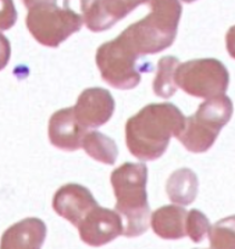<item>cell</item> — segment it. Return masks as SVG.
<instances>
[{"label":"cell","instance_id":"cell-13","mask_svg":"<svg viewBox=\"0 0 235 249\" xmlns=\"http://www.w3.org/2000/svg\"><path fill=\"white\" fill-rule=\"evenodd\" d=\"M81 122L86 126H101L111 118L114 110V101L108 92L94 89L86 91L80 98Z\"/></svg>","mask_w":235,"mask_h":249},{"label":"cell","instance_id":"cell-1","mask_svg":"<svg viewBox=\"0 0 235 249\" xmlns=\"http://www.w3.org/2000/svg\"><path fill=\"white\" fill-rule=\"evenodd\" d=\"M186 117L171 103L150 104L126 123V145L134 157L153 161L165 154L172 137L184 129Z\"/></svg>","mask_w":235,"mask_h":249},{"label":"cell","instance_id":"cell-15","mask_svg":"<svg viewBox=\"0 0 235 249\" xmlns=\"http://www.w3.org/2000/svg\"><path fill=\"white\" fill-rule=\"evenodd\" d=\"M142 1H121L105 3L106 7H101L100 3H95L91 10L87 11L88 25L94 30H100L111 26L112 23L119 20L135 9L136 7L142 5Z\"/></svg>","mask_w":235,"mask_h":249},{"label":"cell","instance_id":"cell-2","mask_svg":"<svg viewBox=\"0 0 235 249\" xmlns=\"http://www.w3.org/2000/svg\"><path fill=\"white\" fill-rule=\"evenodd\" d=\"M148 177L144 162H125L112 173L111 181L118 213L126 219L123 235L138 237L150 227L151 209L146 192Z\"/></svg>","mask_w":235,"mask_h":249},{"label":"cell","instance_id":"cell-17","mask_svg":"<svg viewBox=\"0 0 235 249\" xmlns=\"http://www.w3.org/2000/svg\"><path fill=\"white\" fill-rule=\"evenodd\" d=\"M84 148L92 158L107 165H113L118 155L115 142L100 132H91L86 136Z\"/></svg>","mask_w":235,"mask_h":249},{"label":"cell","instance_id":"cell-3","mask_svg":"<svg viewBox=\"0 0 235 249\" xmlns=\"http://www.w3.org/2000/svg\"><path fill=\"white\" fill-rule=\"evenodd\" d=\"M146 3L150 14L123 33L139 56L158 53L173 45L183 11L182 3L175 0H152Z\"/></svg>","mask_w":235,"mask_h":249},{"label":"cell","instance_id":"cell-18","mask_svg":"<svg viewBox=\"0 0 235 249\" xmlns=\"http://www.w3.org/2000/svg\"><path fill=\"white\" fill-rule=\"evenodd\" d=\"M234 216H229L218 220L211 226L209 239L211 249H234L235 248V231Z\"/></svg>","mask_w":235,"mask_h":249},{"label":"cell","instance_id":"cell-9","mask_svg":"<svg viewBox=\"0 0 235 249\" xmlns=\"http://www.w3.org/2000/svg\"><path fill=\"white\" fill-rule=\"evenodd\" d=\"M97 206L93 195L84 186L68 184L57 190L53 199V208L75 226L79 225L89 210Z\"/></svg>","mask_w":235,"mask_h":249},{"label":"cell","instance_id":"cell-6","mask_svg":"<svg viewBox=\"0 0 235 249\" xmlns=\"http://www.w3.org/2000/svg\"><path fill=\"white\" fill-rule=\"evenodd\" d=\"M137 53L126 37L120 35L116 40L101 47L98 53V64L106 81L115 87L131 89L140 81L137 66Z\"/></svg>","mask_w":235,"mask_h":249},{"label":"cell","instance_id":"cell-12","mask_svg":"<svg viewBox=\"0 0 235 249\" xmlns=\"http://www.w3.org/2000/svg\"><path fill=\"white\" fill-rule=\"evenodd\" d=\"M83 128L76 124L72 111L57 112L50 120L49 139L54 146L59 149L74 151L81 145Z\"/></svg>","mask_w":235,"mask_h":249},{"label":"cell","instance_id":"cell-5","mask_svg":"<svg viewBox=\"0 0 235 249\" xmlns=\"http://www.w3.org/2000/svg\"><path fill=\"white\" fill-rule=\"evenodd\" d=\"M174 81L187 95L209 99L225 95L230 84V73L223 62L215 58H199L176 68Z\"/></svg>","mask_w":235,"mask_h":249},{"label":"cell","instance_id":"cell-10","mask_svg":"<svg viewBox=\"0 0 235 249\" xmlns=\"http://www.w3.org/2000/svg\"><path fill=\"white\" fill-rule=\"evenodd\" d=\"M46 238V226L38 218H27L3 232L0 249H40Z\"/></svg>","mask_w":235,"mask_h":249},{"label":"cell","instance_id":"cell-4","mask_svg":"<svg viewBox=\"0 0 235 249\" xmlns=\"http://www.w3.org/2000/svg\"><path fill=\"white\" fill-rule=\"evenodd\" d=\"M233 115V103L226 95L205 99L194 115L185 118L184 129L177 138L187 151L206 153L214 145L223 127Z\"/></svg>","mask_w":235,"mask_h":249},{"label":"cell","instance_id":"cell-19","mask_svg":"<svg viewBox=\"0 0 235 249\" xmlns=\"http://www.w3.org/2000/svg\"><path fill=\"white\" fill-rule=\"evenodd\" d=\"M211 227L210 220L201 210L191 209L185 219V233L193 243H201Z\"/></svg>","mask_w":235,"mask_h":249},{"label":"cell","instance_id":"cell-11","mask_svg":"<svg viewBox=\"0 0 235 249\" xmlns=\"http://www.w3.org/2000/svg\"><path fill=\"white\" fill-rule=\"evenodd\" d=\"M187 212L178 205H166L156 209L151 215L153 231L162 239L177 240L184 238Z\"/></svg>","mask_w":235,"mask_h":249},{"label":"cell","instance_id":"cell-14","mask_svg":"<svg viewBox=\"0 0 235 249\" xmlns=\"http://www.w3.org/2000/svg\"><path fill=\"white\" fill-rule=\"evenodd\" d=\"M198 193V178L190 168L173 171L166 181L168 199L175 205L189 206L196 199Z\"/></svg>","mask_w":235,"mask_h":249},{"label":"cell","instance_id":"cell-8","mask_svg":"<svg viewBox=\"0 0 235 249\" xmlns=\"http://www.w3.org/2000/svg\"><path fill=\"white\" fill-rule=\"evenodd\" d=\"M80 239L93 247L104 246L123 235V221L116 212L95 206L78 225Z\"/></svg>","mask_w":235,"mask_h":249},{"label":"cell","instance_id":"cell-7","mask_svg":"<svg viewBox=\"0 0 235 249\" xmlns=\"http://www.w3.org/2000/svg\"><path fill=\"white\" fill-rule=\"evenodd\" d=\"M28 25L39 41L48 46H57L69 34L79 28L80 20L78 16L68 10L42 6L31 11Z\"/></svg>","mask_w":235,"mask_h":249},{"label":"cell","instance_id":"cell-16","mask_svg":"<svg viewBox=\"0 0 235 249\" xmlns=\"http://www.w3.org/2000/svg\"><path fill=\"white\" fill-rule=\"evenodd\" d=\"M179 64L181 62L174 56H165L158 60L156 76L153 80V91L156 96L167 99L177 90L174 75Z\"/></svg>","mask_w":235,"mask_h":249}]
</instances>
